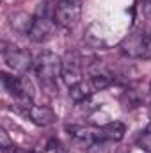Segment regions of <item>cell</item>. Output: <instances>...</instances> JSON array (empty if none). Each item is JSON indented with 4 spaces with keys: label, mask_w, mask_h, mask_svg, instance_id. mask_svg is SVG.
Returning <instances> with one entry per match:
<instances>
[{
    "label": "cell",
    "mask_w": 151,
    "mask_h": 153,
    "mask_svg": "<svg viewBox=\"0 0 151 153\" xmlns=\"http://www.w3.org/2000/svg\"><path fill=\"white\" fill-rule=\"evenodd\" d=\"M150 91H151V87H150Z\"/></svg>",
    "instance_id": "d6986e66"
},
{
    "label": "cell",
    "mask_w": 151,
    "mask_h": 153,
    "mask_svg": "<svg viewBox=\"0 0 151 153\" xmlns=\"http://www.w3.org/2000/svg\"><path fill=\"white\" fill-rule=\"evenodd\" d=\"M142 13H144V18L151 22V0H142Z\"/></svg>",
    "instance_id": "2e32d148"
},
{
    "label": "cell",
    "mask_w": 151,
    "mask_h": 153,
    "mask_svg": "<svg viewBox=\"0 0 151 153\" xmlns=\"http://www.w3.org/2000/svg\"><path fill=\"white\" fill-rule=\"evenodd\" d=\"M137 146L146 153H151V128L142 132L139 137H137Z\"/></svg>",
    "instance_id": "4fadbf2b"
},
{
    "label": "cell",
    "mask_w": 151,
    "mask_h": 153,
    "mask_svg": "<svg viewBox=\"0 0 151 153\" xmlns=\"http://www.w3.org/2000/svg\"><path fill=\"white\" fill-rule=\"evenodd\" d=\"M87 153H109L107 141H103V139H96L94 143H91V144H89Z\"/></svg>",
    "instance_id": "9a60e30c"
},
{
    "label": "cell",
    "mask_w": 151,
    "mask_h": 153,
    "mask_svg": "<svg viewBox=\"0 0 151 153\" xmlns=\"http://www.w3.org/2000/svg\"><path fill=\"white\" fill-rule=\"evenodd\" d=\"M119 48L132 59H151V32L135 29L121 41Z\"/></svg>",
    "instance_id": "6da1fadb"
},
{
    "label": "cell",
    "mask_w": 151,
    "mask_h": 153,
    "mask_svg": "<svg viewBox=\"0 0 151 153\" xmlns=\"http://www.w3.org/2000/svg\"><path fill=\"white\" fill-rule=\"evenodd\" d=\"M82 16V0H57L53 5V20L59 27L71 30Z\"/></svg>",
    "instance_id": "3957f363"
},
{
    "label": "cell",
    "mask_w": 151,
    "mask_h": 153,
    "mask_svg": "<svg viewBox=\"0 0 151 153\" xmlns=\"http://www.w3.org/2000/svg\"><path fill=\"white\" fill-rule=\"evenodd\" d=\"M48 4H41L38 14L34 18V25L30 29V34L29 38L32 39L34 43H44L48 39L53 38L55 34V29H57V23L53 20V14L48 13Z\"/></svg>",
    "instance_id": "277c9868"
},
{
    "label": "cell",
    "mask_w": 151,
    "mask_h": 153,
    "mask_svg": "<svg viewBox=\"0 0 151 153\" xmlns=\"http://www.w3.org/2000/svg\"><path fill=\"white\" fill-rule=\"evenodd\" d=\"M142 100H144V94H142L141 91H137V89H132V87L126 89L124 94H123V103H124L126 109L139 107V105L142 103Z\"/></svg>",
    "instance_id": "7c38bea8"
},
{
    "label": "cell",
    "mask_w": 151,
    "mask_h": 153,
    "mask_svg": "<svg viewBox=\"0 0 151 153\" xmlns=\"http://www.w3.org/2000/svg\"><path fill=\"white\" fill-rule=\"evenodd\" d=\"M11 153H34V152H32V150H23V148H16V146H14Z\"/></svg>",
    "instance_id": "e0dca14e"
},
{
    "label": "cell",
    "mask_w": 151,
    "mask_h": 153,
    "mask_svg": "<svg viewBox=\"0 0 151 153\" xmlns=\"http://www.w3.org/2000/svg\"><path fill=\"white\" fill-rule=\"evenodd\" d=\"M126 126L121 121H109L105 125H101L100 128H96V139H103V141H121L124 137Z\"/></svg>",
    "instance_id": "9c48e42d"
},
{
    "label": "cell",
    "mask_w": 151,
    "mask_h": 153,
    "mask_svg": "<svg viewBox=\"0 0 151 153\" xmlns=\"http://www.w3.org/2000/svg\"><path fill=\"white\" fill-rule=\"evenodd\" d=\"M2 55H4V61L5 64L14 71V73H25L30 70V66L34 64L32 62V55L27 52V50H21L14 45H9V43H2Z\"/></svg>",
    "instance_id": "5b68a950"
},
{
    "label": "cell",
    "mask_w": 151,
    "mask_h": 153,
    "mask_svg": "<svg viewBox=\"0 0 151 153\" xmlns=\"http://www.w3.org/2000/svg\"><path fill=\"white\" fill-rule=\"evenodd\" d=\"M34 18L32 14L25 13V11H18V13H13L11 18H9V23H11V29L16 32V34H21V36H29L30 34V29L34 25Z\"/></svg>",
    "instance_id": "30bf717a"
},
{
    "label": "cell",
    "mask_w": 151,
    "mask_h": 153,
    "mask_svg": "<svg viewBox=\"0 0 151 153\" xmlns=\"http://www.w3.org/2000/svg\"><path fill=\"white\" fill-rule=\"evenodd\" d=\"M84 57L78 55V53H70L64 61H62V82L71 89L75 87L76 84L82 82V66H84Z\"/></svg>",
    "instance_id": "8992f818"
},
{
    "label": "cell",
    "mask_w": 151,
    "mask_h": 153,
    "mask_svg": "<svg viewBox=\"0 0 151 153\" xmlns=\"http://www.w3.org/2000/svg\"><path fill=\"white\" fill-rule=\"evenodd\" d=\"M150 111H151V107H150Z\"/></svg>",
    "instance_id": "ac0fdd59"
},
{
    "label": "cell",
    "mask_w": 151,
    "mask_h": 153,
    "mask_svg": "<svg viewBox=\"0 0 151 153\" xmlns=\"http://www.w3.org/2000/svg\"><path fill=\"white\" fill-rule=\"evenodd\" d=\"M27 117H29L34 125H38V126H50V125H53V123L57 121V114H55L53 109H50L48 105H34V107L29 111Z\"/></svg>",
    "instance_id": "ba28073f"
},
{
    "label": "cell",
    "mask_w": 151,
    "mask_h": 153,
    "mask_svg": "<svg viewBox=\"0 0 151 153\" xmlns=\"http://www.w3.org/2000/svg\"><path fill=\"white\" fill-rule=\"evenodd\" d=\"M0 148H2V152L4 153H9L13 152V148H14V143L11 141V137H9V134L2 128L0 130Z\"/></svg>",
    "instance_id": "5bb4252c"
},
{
    "label": "cell",
    "mask_w": 151,
    "mask_h": 153,
    "mask_svg": "<svg viewBox=\"0 0 151 153\" xmlns=\"http://www.w3.org/2000/svg\"><path fill=\"white\" fill-rule=\"evenodd\" d=\"M94 93V87L91 85V82H80L76 84L75 87L70 89V96L75 103H82L85 102L87 98H91V94Z\"/></svg>",
    "instance_id": "8fae6325"
},
{
    "label": "cell",
    "mask_w": 151,
    "mask_h": 153,
    "mask_svg": "<svg viewBox=\"0 0 151 153\" xmlns=\"http://www.w3.org/2000/svg\"><path fill=\"white\" fill-rule=\"evenodd\" d=\"M89 75H91L89 82H91V85L94 87V91L107 89V87L114 82L112 71H110L109 68H105L103 64H100V62H94V64L89 66Z\"/></svg>",
    "instance_id": "52a82bcc"
},
{
    "label": "cell",
    "mask_w": 151,
    "mask_h": 153,
    "mask_svg": "<svg viewBox=\"0 0 151 153\" xmlns=\"http://www.w3.org/2000/svg\"><path fill=\"white\" fill-rule=\"evenodd\" d=\"M34 71L43 85H53L62 71V59L53 52H43L34 61Z\"/></svg>",
    "instance_id": "7a4b0ae2"
}]
</instances>
